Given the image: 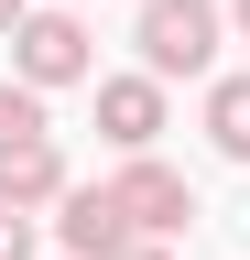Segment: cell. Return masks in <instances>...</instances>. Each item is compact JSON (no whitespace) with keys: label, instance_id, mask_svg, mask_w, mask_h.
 <instances>
[{"label":"cell","instance_id":"1","mask_svg":"<svg viewBox=\"0 0 250 260\" xmlns=\"http://www.w3.org/2000/svg\"><path fill=\"white\" fill-rule=\"evenodd\" d=\"M217 32H229V11H217V0H142V76H207L217 65Z\"/></svg>","mask_w":250,"mask_h":260},{"label":"cell","instance_id":"2","mask_svg":"<svg viewBox=\"0 0 250 260\" xmlns=\"http://www.w3.org/2000/svg\"><path fill=\"white\" fill-rule=\"evenodd\" d=\"M11 76L22 87H76V76H98V32H87L76 11H22V32H11Z\"/></svg>","mask_w":250,"mask_h":260},{"label":"cell","instance_id":"3","mask_svg":"<svg viewBox=\"0 0 250 260\" xmlns=\"http://www.w3.org/2000/svg\"><path fill=\"white\" fill-rule=\"evenodd\" d=\"M109 195H120V217H131V239H185V217H196V184H185L174 162H152V152L120 162Z\"/></svg>","mask_w":250,"mask_h":260},{"label":"cell","instance_id":"4","mask_svg":"<svg viewBox=\"0 0 250 260\" xmlns=\"http://www.w3.org/2000/svg\"><path fill=\"white\" fill-rule=\"evenodd\" d=\"M98 141L109 152H152L163 141V76H98Z\"/></svg>","mask_w":250,"mask_h":260},{"label":"cell","instance_id":"5","mask_svg":"<svg viewBox=\"0 0 250 260\" xmlns=\"http://www.w3.org/2000/svg\"><path fill=\"white\" fill-rule=\"evenodd\" d=\"M54 239H66V260H120V249H131V217H120V195H109V184H66Z\"/></svg>","mask_w":250,"mask_h":260},{"label":"cell","instance_id":"6","mask_svg":"<svg viewBox=\"0 0 250 260\" xmlns=\"http://www.w3.org/2000/svg\"><path fill=\"white\" fill-rule=\"evenodd\" d=\"M0 206H66V152H54V141L0 152Z\"/></svg>","mask_w":250,"mask_h":260},{"label":"cell","instance_id":"7","mask_svg":"<svg viewBox=\"0 0 250 260\" xmlns=\"http://www.w3.org/2000/svg\"><path fill=\"white\" fill-rule=\"evenodd\" d=\"M207 141L229 152V162H250V76H217L207 87Z\"/></svg>","mask_w":250,"mask_h":260},{"label":"cell","instance_id":"8","mask_svg":"<svg viewBox=\"0 0 250 260\" xmlns=\"http://www.w3.org/2000/svg\"><path fill=\"white\" fill-rule=\"evenodd\" d=\"M22 141H54V119H44V87L0 76V152H22Z\"/></svg>","mask_w":250,"mask_h":260},{"label":"cell","instance_id":"9","mask_svg":"<svg viewBox=\"0 0 250 260\" xmlns=\"http://www.w3.org/2000/svg\"><path fill=\"white\" fill-rule=\"evenodd\" d=\"M0 260H33V206H0Z\"/></svg>","mask_w":250,"mask_h":260},{"label":"cell","instance_id":"10","mask_svg":"<svg viewBox=\"0 0 250 260\" xmlns=\"http://www.w3.org/2000/svg\"><path fill=\"white\" fill-rule=\"evenodd\" d=\"M120 260H174V239H131V249H120Z\"/></svg>","mask_w":250,"mask_h":260},{"label":"cell","instance_id":"11","mask_svg":"<svg viewBox=\"0 0 250 260\" xmlns=\"http://www.w3.org/2000/svg\"><path fill=\"white\" fill-rule=\"evenodd\" d=\"M11 32H22V0H0V44H11Z\"/></svg>","mask_w":250,"mask_h":260},{"label":"cell","instance_id":"12","mask_svg":"<svg viewBox=\"0 0 250 260\" xmlns=\"http://www.w3.org/2000/svg\"><path fill=\"white\" fill-rule=\"evenodd\" d=\"M229 22H239V32H250V0H229Z\"/></svg>","mask_w":250,"mask_h":260}]
</instances>
